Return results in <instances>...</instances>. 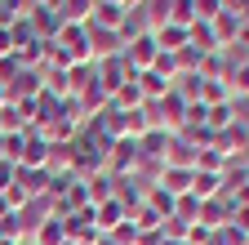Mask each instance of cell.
I'll return each instance as SVG.
<instances>
[{"label":"cell","mask_w":249,"mask_h":245,"mask_svg":"<svg viewBox=\"0 0 249 245\" xmlns=\"http://www.w3.org/2000/svg\"><path fill=\"white\" fill-rule=\"evenodd\" d=\"M85 32H89V63H103V58H116V54L124 49L120 32H107V27H93V22H85Z\"/></svg>","instance_id":"7a4b0ae2"},{"label":"cell","mask_w":249,"mask_h":245,"mask_svg":"<svg viewBox=\"0 0 249 245\" xmlns=\"http://www.w3.org/2000/svg\"><path fill=\"white\" fill-rule=\"evenodd\" d=\"M62 241H67V227H62L58 214H53L49 223H40V227H36V245H62Z\"/></svg>","instance_id":"ba28073f"},{"label":"cell","mask_w":249,"mask_h":245,"mask_svg":"<svg viewBox=\"0 0 249 245\" xmlns=\"http://www.w3.org/2000/svg\"><path fill=\"white\" fill-rule=\"evenodd\" d=\"M98 245H116V241H111V236H103V241H98Z\"/></svg>","instance_id":"8fae6325"},{"label":"cell","mask_w":249,"mask_h":245,"mask_svg":"<svg viewBox=\"0 0 249 245\" xmlns=\"http://www.w3.org/2000/svg\"><path fill=\"white\" fill-rule=\"evenodd\" d=\"M209 32H213L218 49H227V45H236V32H240V18H231V14L223 9V14H218V18L209 22Z\"/></svg>","instance_id":"8992f818"},{"label":"cell","mask_w":249,"mask_h":245,"mask_svg":"<svg viewBox=\"0 0 249 245\" xmlns=\"http://www.w3.org/2000/svg\"><path fill=\"white\" fill-rule=\"evenodd\" d=\"M147 98H142V89H138V80H129V85H120L116 94H111V107L116 112H138Z\"/></svg>","instance_id":"52a82bcc"},{"label":"cell","mask_w":249,"mask_h":245,"mask_svg":"<svg viewBox=\"0 0 249 245\" xmlns=\"http://www.w3.org/2000/svg\"><path fill=\"white\" fill-rule=\"evenodd\" d=\"M5 103H9V89H5V85H0V107H5Z\"/></svg>","instance_id":"30bf717a"},{"label":"cell","mask_w":249,"mask_h":245,"mask_svg":"<svg viewBox=\"0 0 249 245\" xmlns=\"http://www.w3.org/2000/svg\"><path fill=\"white\" fill-rule=\"evenodd\" d=\"M62 245H71V241H62Z\"/></svg>","instance_id":"7c38bea8"},{"label":"cell","mask_w":249,"mask_h":245,"mask_svg":"<svg viewBox=\"0 0 249 245\" xmlns=\"http://www.w3.org/2000/svg\"><path fill=\"white\" fill-rule=\"evenodd\" d=\"M124 14H129V9L111 5V0H98V5H93V14H89V22H93V27H107V32H120Z\"/></svg>","instance_id":"277c9868"},{"label":"cell","mask_w":249,"mask_h":245,"mask_svg":"<svg viewBox=\"0 0 249 245\" xmlns=\"http://www.w3.org/2000/svg\"><path fill=\"white\" fill-rule=\"evenodd\" d=\"M156 36V49L160 54H178V49H187V27H178V22H165L160 32H151Z\"/></svg>","instance_id":"5b68a950"},{"label":"cell","mask_w":249,"mask_h":245,"mask_svg":"<svg viewBox=\"0 0 249 245\" xmlns=\"http://www.w3.org/2000/svg\"><path fill=\"white\" fill-rule=\"evenodd\" d=\"M192 174H196V170L165 165V174H160V192H169V196H187V192H192Z\"/></svg>","instance_id":"3957f363"},{"label":"cell","mask_w":249,"mask_h":245,"mask_svg":"<svg viewBox=\"0 0 249 245\" xmlns=\"http://www.w3.org/2000/svg\"><path fill=\"white\" fill-rule=\"evenodd\" d=\"M192 5H196V22H213L223 14V0H192Z\"/></svg>","instance_id":"9c48e42d"},{"label":"cell","mask_w":249,"mask_h":245,"mask_svg":"<svg viewBox=\"0 0 249 245\" xmlns=\"http://www.w3.org/2000/svg\"><path fill=\"white\" fill-rule=\"evenodd\" d=\"M156 54H160V49H156V36H151V32L134 36L129 45L120 49V58H124V63H129V72H134V76H138V72H151V63H156Z\"/></svg>","instance_id":"6da1fadb"}]
</instances>
